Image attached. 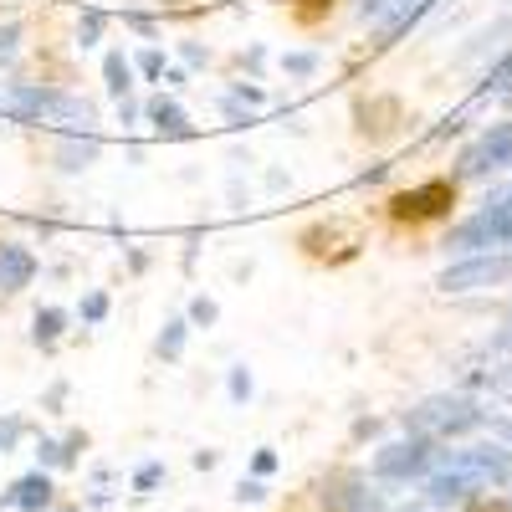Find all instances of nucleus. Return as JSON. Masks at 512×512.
<instances>
[{
  "instance_id": "1",
  "label": "nucleus",
  "mask_w": 512,
  "mask_h": 512,
  "mask_svg": "<svg viewBox=\"0 0 512 512\" xmlns=\"http://www.w3.org/2000/svg\"><path fill=\"white\" fill-rule=\"evenodd\" d=\"M400 431H420V436H436V441H466L477 431H492V405L466 395V390H436L415 405H405L400 415Z\"/></svg>"
},
{
  "instance_id": "2",
  "label": "nucleus",
  "mask_w": 512,
  "mask_h": 512,
  "mask_svg": "<svg viewBox=\"0 0 512 512\" xmlns=\"http://www.w3.org/2000/svg\"><path fill=\"white\" fill-rule=\"evenodd\" d=\"M441 446H446V441H436V436L400 431L395 441H379V446H374V456H369V477L384 482L390 492L420 487V482L441 466Z\"/></svg>"
},
{
  "instance_id": "3",
  "label": "nucleus",
  "mask_w": 512,
  "mask_h": 512,
  "mask_svg": "<svg viewBox=\"0 0 512 512\" xmlns=\"http://www.w3.org/2000/svg\"><path fill=\"white\" fill-rule=\"evenodd\" d=\"M497 246H512V185L492 190V195L482 200V210H472V216L456 221V226L441 236V251H446V256L497 251Z\"/></svg>"
},
{
  "instance_id": "4",
  "label": "nucleus",
  "mask_w": 512,
  "mask_h": 512,
  "mask_svg": "<svg viewBox=\"0 0 512 512\" xmlns=\"http://www.w3.org/2000/svg\"><path fill=\"white\" fill-rule=\"evenodd\" d=\"M512 282V246L497 251H466L436 277V292L461 297V292H482V287H507Z\"/></svg>"
},
{
  "instance_id": "5",
  "label": "nucleus",
  "mask_w": 512,
  "mask_h": 512,
  "mask_svg": "<svg viewBox=\"0 0 512 512\" xmlns=\"http://www.w3.org/2000/svg\"><path fill=\"white\" fill-rule=\"evenodd\" d=\"M431 11H441V0H359L354 16L374 26V52L395 47L405 31H415Z\"/></svg>"
},
{
  "instance_id": "6",
  "label": "nucleus",
  "mask_w": 512,
  "mask_h": 512,
  "mask_svg": "<svg viewBox=\"0 0 512 512\" xmlns=\"http://www.w3.org/2000/svg\"><path fill=\"white\" fill-rule=\"evenodd\" d=\"M456 190H461L456 175L420 180V185H410V190H400V195L390 200V216H395L400 226H431V221H446L451 210H456Z\"/></svg>"
},
{
  "instance_id": "7",
  "label": "nucleus",
  "mask_w": 512,
  "mask_h": 512,
  "mask_svg": "<svg viewBox=\"0 0 512 512\" xmlns=\"http://www.w3.org/2000/svg\"><path fill=\"white\" fill-rule=\"evenodd\" d=\"M497 169H512V118H497L492 128H482V134L456 154L451 175L456 180H487Z\"/></svg>"
},
{
  "instance_id": "8",
  "label": "nucleus",
  "mask_w": 512,
  "mask_h": 512,
  "mask_svg": "<svg viewBox=\"0 0 512 512\" xmlns=\"http://www.w3.org/2000/svg\"><path fill=\"white\" fill-rule=\"evenodd\" d=\"M52 507H57V472H47V466H31L26 477L0 487V512H52Z\"/></svg>"
},
{
  "instance_id": "9",
  "label": "nucleus",
  "mask_w": 512,
  "mask_h": 512,
  "mask_svg": "<svg viewBox=\"0 0 512 512\" xmlns=\"http://www.w3.org/2000/svg\"><path fill=\"white\" fill-rule=\"evenodd\" d=\"M41 262L36 251L21 246V241H0V297H21L31 282H36Z\"/></svg>"
},
{
  "instance_id": "10",
  "label": "nucleus",
  "mask_w": 512,
  "mask_h": 512,
  "mask_svg": "<svg viewBox=\"0 0 512 512\" xmlns=\"http://www.w3.org/2000/svg\"><path fill=\"white\" fill-rule=\"evenodd\" d=\"M507 41H512V16H497L492 26L472 31V36H466L461 47H456V67H482L487 57H502Z\"/></svg>"
},
{
  "instance_id": "11",
  "label": "nucleus",
  "mask_w": 512,
  "mask_h": 512,
  "mask_svg": "<svg viewBox=\"0 0 512 512\" xmlns=\"http://www.w3.org/2000/svg\"><path fill=\"white\" fill-rule=\"evenodd\" d=\"M98 154H103V139L93 134V128H67V134L57 139V149H52L62 175H82V169H93Z\"/></svg>"
},
{
  "instance_id": "12",
  "label": "nucleus",
  "mask_w": 512,
  "mask_h": 512,
  "mask_svg": "<svg viewBox=\"0 0 512 512\" xmlns=\"http://www.w3.org/2000/svg\"><path fill=\"white\" fill-rule=\"evenodd\" d=\"M144 123H154V134H159V139H190V134H195L185 103H180V98H164V93L144 103Z\"/></svg>"
},
{
  "instance_id": "13",
  "label": "nucleus",
  "mask_w": 512,
  "mask_h": 512,
  "mask_svg": "<svg viewBox=\"0 0 512 512\" xmlns=\"http://www.w3.org/2000/svg\"><path fill=\"white\" fill-rule=\"evenodd\" d=\"M72 308H62V303H47V308H36L31 313V344L41 349V354H52L62 338H67V328H72Z\"/></svg>"
},
{
  "instance_id": "14",
  "label": "nucleus",
  "mask_w": 512,
  "mask_h": 512,
  "mask_svg": "<svg viewBox=\"0 0 512 512\" xmlns=\"http://www.w3.org/2000/svg\"><path fill=\"white\" fill-rule=\"evenodd\" d=\"M190 333H195V323H190L185 313L164 318V328H159V338H154V359H159V364H180L185 349H190Z\"/></svg>"
},
{
  "instance_id": "15",
  "label": "nucleus",
  "mask_w": 512,
  "mask_h": 512,
  "mask_svg": "<svg viewBox=\"0 0 512 512\" xmlns=\"http://www.w3.org/2000/svg\"><path fill=\"white\" fill-rule=\"evenodd\" d=\"M134 57H123L118 47L113 52H103V88H108V98L118 103V98H128V93H134Z\"/></svg>"
},
{
  "instance_id": "16",
  "label": "nucleus",
  "mask_w": 512,
  "mask_h": 512,
  "mask_svg": "<svg viewBox=\"0 0 512 512\" xmlns=\"http://www.w3.org/2000/svg\"><path fill=\"white\" fill-rule=\"evenodd\" d=\"M164 482H169V466H164V456H144V461L134 466V472H128V492H134L139 502H144V497H154Z\"/></svg>"
},
{
  "instance_id": "17",
  "label": "nucleus",
  "mask_w": 512,
  "mask_h": 512,
  "mask_svg": "<svg viewBox=\"0 0 512 512\" xmlns=\"http://www.w3.org/2000/svg\"><path fill=\"white\" fill-rule=\"evenodd\" d=\"M477 93L492 98V103H512V52H507L497 67L482 72V88H477Z\"/></svg>"
},
{
  "instance_id": "18",
  "label": "nucleus",
  "mask_w": 512,
  "mask_h": 512,
  "mask_svg": "<svg viewBox=\"0 0 512 512\" xmlns=\"http://www.w3.org/2000/svg\"><path fill=\"white\" fill-rule=\"evenodd\" d=\"M26 441H31V420H26L21 410L0 415V456H16V451H21Z\"/></svg>"
},
{
  "instance_id": "19",
  "label": "nucleus",
  "mask_w": 512,
  "mask_h": 512,
  "mask_svg": "<svg viewBox=\"0 0 512 512\" xmlns=\"http://www.w3.org/2000/svg\"><path fill=\"white\" fill-rule=\"evenodd\" d=\"M108 313H113V297H108L103 287L82 292V303H77V323H82V328H103V323H108Z\"/></svg>"
},
{
  "instance_id": "20",
  "label": "nucleus",
  "mask_w": 512,
  "mask_h": 512,
  "mask_svg": "<svg viewBox=\"0 0 512 512\" xmlns=\"http://www.w3.org/2000/svg\"><path fill=\"white\" fill-rule=\"evenodd\" d=\"M103 36H108V16L98 6H88V11L77 16V47L93 52V47H103Z\"/></svg>"
},
{
  "instance_id": "21",
  "label": "nucleus",
  "mask_w": 512,
  "mask_h": 512,
  "mask_svg": "<svg viewBox=\"0 0 512 512\" xmlns=\"http://www.w3.org/2000/svg\"><path fill=\"white\" fill-rule=\"evenodd\" d=\"M277 67H282V72H287L292 82H308V77H318V67H323V57L303 47V52H282V57H277Z\"/></svg>"
},
{
  "instance_id": "22",
  "label": "nucleus",
  "mask_w": 512,
  "mask_h": 512,
  "mask_svg": "<svg viewBox=\"0 0 512 512\" xmlns=\"http://www.w3.org/2000/svg\"><path fill=\"white\" fill-rule=\"evenodd\" d=\"M251 395H256L251 364H231V369H226V400H231V405H251Z\"/></svg>"
},
{
  "instance_id": "23",
  "label": "nucleus",
  "mask_w": 512,
  "mask_h": 512,
  "mask_svg": "<svg viewBox=\"0 0 512 512\" xmlns=\"http://www.w3.org/2000/svg\"><path fill=\"white\" fill-rule=\"evenodd\" d=\"M31 456H36V466H47V472H67L62 466V436H31Z\"/></svg>"
},
{
  "instance_id": "24",
  "label": "nucleus",
  "mask_w": 512,
  "mask_h": 512,
  "mask_svg": "<svg viewBox=\"0 0 512 512\" xmlns=\"http://www.w3.org/2000/svg\"><path fill=\"white\" fill-rule=\"evenodd\" d=\"M185 318H190L195 328H216V323H221V303H216V297H205V292H195L190 308H185Z\"/></svg>"
},
{
  "instance_id": "25",
  "label": "nucleus",
  "mask_w": 512,
  "mask_h": 512,
  "mask_svg": "<svg viewBox=\"0 0 512 512\" xmlns=\"http://www.w3.org/2000/svg\"><path fill=\"white\" fill-rule=\"evenodd\" d=\"M231 497H236L241 507H262V502L272 497V487H267V477H251V472H246V477L236 482V492H231Z\"/></svg>"
},
{
  "instance_id": "26",
  "label": "nucleus",
  "mask_w": 512,
  "mask_h": 512,
  "mask_svg": "<svg viewBox=\"0 0 512 512\" xmlns=\"http://www.w3.org/2000/svg\"><path fill=\"white\" fill-rule=\"evenodd\" d=\"M226 98L241 103V108H267V88H262V82H231Z\"/></svg>"
},
{
  "instance_id": "27",
  "label": "nucleus",
  "mask_w": 512,
  "mask_h": 512,
  "mask_svg": "<svg viewBox=\"0 0 512 512\" xmlns=\"http://www.w3.org/2000/svg\"><path fill=\"white\" fill-rule=\"evenodd\" d=\"M175 52H180V62H185L190 72H205V67H210V47H205V41H195V36L175 41Z\"/></svg>"
},
{
  "instance_id": "28",
  "label": "nucleus",
  "mask_w": 512,
  "mask_h": 512,
  "mask_svg": "<svg viewBox=\"0 0 512 512\" xmlns=\"http://www.w3.org/2000/svg\"><path fill=\"white\" fill-rule=\"evenodd\" d=\"M88 431H67L62 436V466H67V472H72V466H82V456H88Z\"/></svg>"
},
{
  "instance_id": "29",
  "label": "nucleus",
  "mask_w": 512,
  "mask_h": 512,
  "mask_svg": "<svg viewBox=\"0 0 512 512\" xmlns=\"http://www.w3.org/2000/svg\"><path fill=\"white\" fill-rule=\"evenodd\" d=\"M277 466H282V456H277L272 446H256V451H251V466H246V472H251V477H267V482H272V477H277Z\"/></svg>"
},
{
  "instance_id": "30",
  "label": "nucleus",
  "mask_w": 512,
  "mask_h": 512,
  "mask_svg": "<svg viewBox=\"0 0 512 512\" xmlns=\"http://www.w3.org/2000/svg\"><path fill=\"white\" fill-rule=\"evenodd\" d=\"M21 36H26V26H21L16 16H11L6 26H0V67H6V62L21 52Z\"/></svg>"
},
{
  "instance_id": "31",
  "label": "nucleus",
  "mask_w": 512,
  "mask_h": 512,
  "mask_svg": "<svg viewBox=\"0 0 512 512\" xmlns=\"http://www.w3.org/2000/svg\"><path fill=\"white\" fill-rule=\"evenodd\" d=\"M134 67H139V77H149V82H159V77H164V67H169V57H164L159 47H144V52L134 57Z\"/></svg>"
},
{
  "instance_id": "32",
  "label": "nucleus",
  "mask_w": 512,
  "mask_h": 512,
  "mask_svg": "<svg viewBox=\"0 0 512 512\" xmlns=\"http://www.w3.org/2000/svg\"><path fill=\"white\" fill-rule=\"evenodd\" d=\"M67 400H72V384H67V379H52L47 395H41V410H47V415H62Z\"/></svg>"
},
{
  "instance_id": "33",
  "label": "nucleus",
  "mask_w": 512,
  "mask_h": 512,
  "mask_svg": "<svg viewBox=\"0 0 512 512\" xmlns=\"http://www.w3.org/2000/svg\"><path fill=\"white\" fill-rule=\"evenodd\" d=\"M118 502V487L113 482H93L88 492H82V507H88V512H103V507H113Z\"/></svg>"
},
{
  "instance_id": "34",
  "label": "nucleus",
  "mask_w": 512,
  "mask_h": 512,
  "mask_svg": "<svg viewBox=\"0 0 512 512\" xmlns=\"http://www.w3.org/2000/svg\"><path fill=\"white\" fill-rule=\"evenodd\" d=\"M379 431H384V420H379V415H359L349 436H354V446H364V441H374Z\"/></svg>"
},
{
  "instance_id": "35",
  "label": "nucleus",
  "mask_w": 512,
  "mask_h": 512,
  "mask_svg": "<svg viewBox=\"0 0 512 512\" xmlns=\"http://www.w3.org/2000/svg\"><path fill=\"white\" fill-rule=\"evenodd\" d=\"M221 113L231 118V128H251V123H256V108H241V103H231L226 93H221Z\"/></svg>"
},
{
  "instance_id": "36",
  "label": "nucleus",
  "mask_w": 512,
  "mask_h": 512,
  "mask_svg": "<svg viewBox=\"0 0 512 512\" xmlns=\"http://www.w3.org/2000/svg\"><path fill=\"white\" fill-rule=\"evenodd\" d=\"M139 118H144V103H139L134 93H128V98H118V123H123V128H134Z\"/></svg>"
},
{
  "instance_id": "37",
  "label": "nucleus",
  "mask_w": 512,
  "mask_h": 512,
  "mask_svg": "<svg viewBox=\"0 0 512 512\" xmlns=\"http://www.w3.org/2000/svg\"><path fill=\"white\" fill-rule=\"evenodd\" d=\"M123 26H134V31H139V36H149V41L159 36V21H154V16H144V11H128V16H123Z\"/></svg>"
},
{
  "instance_id": "38",
  "label": "nucleus",
  "mask_w": 512,
  "mask_h": 512,
  "mask_svg": "<svg viewBox=\"0 0 512 512\" xmlns=\"http://www.w3.org/2000/svg\"><path fill=\"white\" fill-rule=\"evenodd\" d=\"M190 466H195V472H216V466H221V451H216V446H205V451L190 456Z\"/></svg>"
},
{
  "instance_id": "39",
  "label": "nucleus",
  "mask_w": 512,
  "mask_h": 512,
  "mask_svg": "<svg viewBox=\"0 0 512 512\" xmlns=\"http://www.w3.org/2000/svg\"><path fill=\"white\" fill-rule=\"evenodd\" d=\"M241 67H246V72H262V67H267V47H256V41H251V47L241 52Z\"/></svg>"
},
{
  "instance_id": "40",
  "label": "nucleus",
  "mask_w": 512,
  "mask_h": 512,
  "mask_svg": "<svg viewBox=\"0 0 512 512\" xmlns=\"http://www.w3.org/2000/svg\"><path fill=\"white\" fill-rule=\"evenodd\" d=\"M461 128H466V113H451V118H446V123L436 128V134H431V139H456V134H461Z\"/></svg>"
},
{
  "instance_id": "41",
  "label": "nucleus",
  "mask_w": 512,
  "mask_h": 512,
  "mask_svg": "<svg viewBox=\"0 0 512 512\" xmlns=\"http://www.w3.org/2000/svg\"><path fill=\"white\" fill-rule=\"evenodd\" d=\"M123 256H128V272H149V256L139 246H123Z\"/></svg>"
},
{
  "instance_id": "42",
  "label": "nucleus",
  "mask_w": 512,
  "mask_h": 512,
  "mask_svg": "<svg viewBox=\"0 0 512 512\" xmlns=\"http://www.w3.org/2000/svg\"><path fill=\"white\" fill-rule=\"evenodd\" d=\"M492 436L512 446V415H492Z\"/></svg>"
},
{
  "instance_id": "43",
  "label": "nucleus",
  "mask_w": 512,
  "mask_h": 512,
  "mask_svg": "<svg viewBox=\"0 0 512 512\" xmlns=\"http://www.w3.org/2000/svg\"><path fill=\"white\" fill-rule=\"evenodd\" d=\"M185 77H190L185 67H164V77H159V82H169V93H180V88H185Z\"/></svg>"
},
{
  "instance_id": "44",
  "label": "nucleus",
  "mask_w": 512,
  "mask_h": 512,
  "mask_svg": "<svg viewBox=\"0 0 512 512\" xmlns=\"http://www.w3.org/2000/svg\"><path fill=\"white\" fill-rule=\"evenodd\" d=\"M379 180H390V164H374V169H364V175H359V185H379Z\"/></svg>"
},
{
  "instance_id": "45",
  "label": "nucleus",
  "mask_w": 512,
  "mask_h": 512,
  "mask_svg": "<svg viewBox=\"0 0 512 512\" xmlns=\"http://www.w3.org/2000/svg\"><path fill=\"white\" fill-rule=\"evenodd\" d=\"M287 185H292L287 169H267V190H287Z\"/></svg>"
},
{
  "instance_id": "46",
  "label": "nucleus",
  "mask_w": 512,
  "mask_h": 512,
  "mask_svg": "<svg viewBox=\"0 0 512 512\" xmlns=\"http://www.w3.org/2000/svg\"><path fill=\"white\" fill-rule=\"evenodd\" d=\"M52 512H88V507H82V502H57Z\"/></svg>"
},
{
  "instance_id": "47",
  "label": "nucleus",
  "mask_w": 512,
  "mask_h": 512,
  "mask_svg": "<svg viewBox=\"0 0 512 512\" xmlns=\"http://www.w3.org/2000/svg\"><path fill=\"white\" fill-rule=\"evenodd\" d=\"M185 512H195V507H185Z\"/></svg>"
},
{
  "instance_id": "48",
  "label": "nucleus",
  "mask_w": 512,
  "mask_h": 512,
  "mask_svg": "<svg viewBox=\"0 0 512 512\" xmlns=\"http://www.w3.org/2000/svg\"><path fill=\"white\" fill-rule=\"evenodd\" d=\"M507 497H512V487H507Z\"/></svg>"
}]
</instances>
